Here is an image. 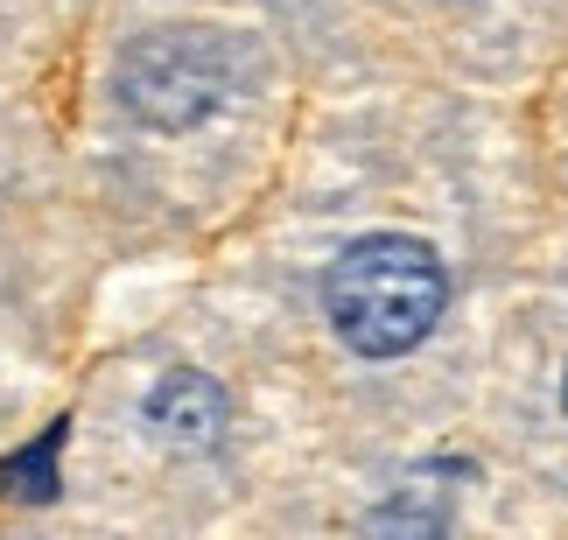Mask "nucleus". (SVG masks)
Returning <instances> with one entry per match:
<instances>
[{"label":"nucleus","instance_id":"obj_2","mask_svg":"<svg viewBox=\"0 0 568 540\" xmlns=\"http://www.w3.org/2000/svg\"><path fill=\"white\" fill-rule=\"evenodd\" d=\"M126 105L155 126H190L225 99V50L204 29H155L141 50H126Z\"/></svg>","mask_w":568,"mask_h":540},{"label":"nucleus","instance_id":"obj_3","mask_svg":"<svg viewBox=\"0 0 568 540\" xmlns=\"http://www.w3.org/2000/svg\"><path fill=\"white\" fill-rule=\"evenodd\" d=\"M155 428H169V442H196V449H211L217 442V428H225V400H217V386L211 379H196V373H176L155 394Z\"/></svg>","mask_w":568,"mask_h":540},{"label":"nucleus","instance_id":"obj_4","mask_svg":"<svg viewBox=\"0 0 568 540\" xmlns=\"http://www.w3.org/2000/svg\"><path fill=\"white\" fill-rule=\"evenodd\" d=\"M57 442H63V421L42 428V442L29 449V457H14L0 478H8V491H29V499H50L57 491Z\"/></svg>","mask_w":568,"mask_h":540},{"label":"nucleus","instance_id":"obj_1","mask_svg":"<svg viewBox=\"0 0 568 540\" xmlns=\"http://www.w3.org/2000/svg\"><path fill=\"white\" fill-rule=\"evenodd\" d=\"M449 302V274L435 246L407 240V232H373V240L344 246L331 281H323V309H331L337 337L358 358H400L414 351Z\"/></svg>","mask_w":568,"mask_h":540}]
</instances>
